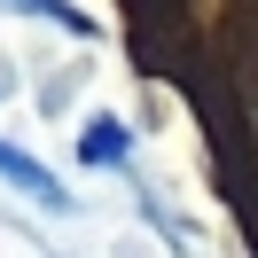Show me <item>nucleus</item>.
Segmentation results:
<instances>
[{"label": "nucleus", "mask_w": 258, "mask_h": 258, "mask_svg": "<svg viewBox=\"0 0 258 258\" xmlns=\"http://www.w3.org/2000/svg\"><path fill=\"white\" fill-rule=\"evenodd\" d=\"M125 149H133V133L117 125V117H94L86 141H79V157H86V164H125Z\"/></svg>", "instance_id": "2"}, {"label": "nucleus", "mask_w": 258, "mask_h": 258, "mask_svg": "<svg viewBox=\"0 0 258 258\" xmlns=\"http://www.w3.org/2000/svg\"><path fill=\"white\" fill-rule=\"evenodd\" d=\"M0 8H24V16H47V24H63V32H79V39L94 32V24H86L79 8H71V0H0Z\"/></svg>", "instance_id": "3"}, {"label": "nucleus", "mask_w": 258, "mask_h": 258, "mask_svg": "<svg viewBox=\"0 0 258 258\" xmlns=\"http://www.w3.org/2000/svg\"><path fill=\"white\" fill-rule=\"evenodd\" d=\"M0 180L24 196V204H39V211H71V188L47 172V164L32 157V149H16V141H0Z\"/></svg>", "instance_id": "1"}]
</instances>
